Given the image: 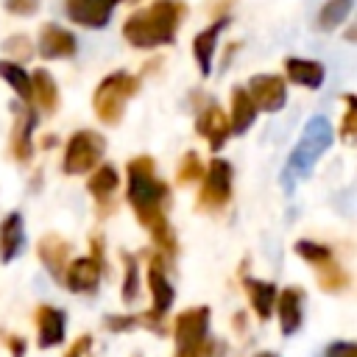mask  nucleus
Wrapping results in <instances>:
<instances>
[{
	"mask_svg": "<svg viewBox=\"0 0 357 357\" xmlns=\"http://www.w3.org/2000/svg\"><path fill=\"white\" fill-rule=\"evenodd\" d=\"M184 14H187L184 0H156V3L134 11L123 22V36L128 45L142 47V50L170 45Z\"/></svg>",
	"mask_w": 357,
	"mask_h": 357,
	"instance_id": "obj_2",
	"label": "nucleus"
},
{
	"mask_svg": "<svg viewBox=\"0 0 357 357\" xmlns=\"http://www.w3.org/2000/svg\"><path fill=\"white\" fill-rule=\"evenodd\" d=\"M206 329H209V307H190L184 312L176 315L173 321V337L178 349L187 346H198L206 340Z\"/></svg>",
	"mask_w": 357,
	"mask_h": 357,
	"instance_id": "obj_7",
	"label": "nucleus"
},
{
	"mask_svg": "<svg viewBox=\"0 0 357 357\" xmlns=\"http://www.w3.org/2000/svg\"><path fill=\"white\" fill-rule=\"evenodd\" d=\"M114 3L117 0H64L70 20L84 28H103L112 17Z\"/></svg>",
	"mask_w": 357,
	"mask_h": 357,
	"instance_id": "obj_11",
	"label": "nucleus"
},
{
	"mask_svg": "<svg viewBox=\"0 0 357 357\" xmlns=\"http://www.w3.org/2000/svg\"><path fill=\"white\" fill-rule=\"evenodd\" d=\"M75 50H78V42L67 28H61L56 22L42 25V31H39V53L45 59H70V56H75Z\"/></svg>",
	"mask_w": 357,
	"mask_h": 357,
	"instance_id": "obj_12",
	"label": "nucleus"
},
{
	"mask_svg": "<svg viewBox=\"0 0 357 357\" xmlns=\"http://www.w3.org/2000/svg\"><path fill=\"white\" fill-rule=\"evenodd\" d=\"M284 75L298 84V86H307V89H318L324 84V64L321 61H312V59H284Z\"/></svg>",
	"mask_w": 357,
	"mask_h": 357,
	"instance_id": "obj_20",
	"label": "nucleus"
},
{
	"mask_svg": "<svg viewBox=\"0 0 357 357\" xmlns=\"http://www.w3.org/2000/svg\"><path fill=\"white\" fill-rule=\"evenodd\" d=\"M139 89V78L131 75V73H112L106 75L95 95H92V109L98 114L100 123L106 126H117L123 120V112H126V103L131 95H137Z\"/></svg>",
	"mask_w": 357,
	"mask_h": 357,
	"instance_id": "obj_4",
	"label": "nucleus"
},
{
	"mask_svg": "<svg viewBox=\"0 0 357 357\" xmlns=\"http://www.w3.org/2000/svg\"><path fill=\"white\" fill-rule=\"evenodd\" d=\"M332 139H335V131H332V123H329L326 117L318 114V117L307 120V126H304V131H301V139H298V145L290 151L287 165H284V170H282V184H284V190H293V184H296L298 178H304V176L315 167L318 156L332 145Z\"/></svg>",
	"mask_w": 357,
	"mask_h": 357,
	"instance_id": "obj_3",
	"label": "nucleus"
},
{
	"mask_svg": "<svg viewBox=\"0 0 357 357\" xmlns=\"http://www.w3.org/2000/svg\"><path fill=\"white\" fill-rule=\"evenodd\" d=\"M89 354H92V335H81L70 343L64 357H89Z\"/></svg>",
	"mask_w": 357,
	"mask_h": 357,
	"instance_id": "obj_34",
	"label": "nucleus"
},
{
	"mask_svg": "<svg viewBox=\"0 0 357 357\" xmlns=\"http://www.w3.org/2000/svg\"><path fill=\"white\" fill-rule=\"evenodd\" d=\"M148 290H151V298H153V312H167L173 298H176V290L165 273V257L156 251L151 254V265H148Z\"/></svg>",
	"mask_w": 357,
	"mask_h": 357,
	"instance_id": "obj_10",
	"label": "nucleus"
},
{
	"mask_svg": "<svg viewBox=\"0 0 357 357\" xmlns=\"http://www.w3.org/2000/svg\"><path fill=\"white\" fill-rule=\"evenodd\" d=\"M254 357H276V354H271V351H259V354H254Z\"/></svg>",
	"mask_w": 357,
	"mask_h": 357,
	"instance_id": "obj_39",
	"label": "nucleus"
},
{
	"mask_svg": "<svg viewBox=\"0 0 357 357\" xmlns=\"http://www.w3.org/2000/svg\"><path fill=\"white\" fill-rule=\"evenodd\" d=\"M0 78L22 98V103H31V75L22 70V64L20 61H8V59H3L0 61Z\"/></svg>",
	"mask_w": 357,
	"mask_h": 357,
	"instance_id": "obj_25",
	"label": "nucleus"
},
{
	"mask_svg": "<svg viewBox=\"0 0 357 357\" xmlns=\"http://www.w3.org/2000/svg\"><path fill=\"white\" fill-rule=\"evenodd\" d=\"M128 173V204L137 212L145 231L153 237L162 254H176V234L167 223L165 206H167V184L156 178L153 159L151 156H134L126 165Z\"/></svg>",
	"mask_w": 357,
	"mask_h": 357,
	"instance_id": "obj_1",
	"label": "nucleus"
},
{
	"mask_svg": "<svg viewBox=\"0 0 357 357\" xmlns=\"http://www.w3.org/2000/svg\"><path fill=\"white\" fill-rule=\"evenodd\" d=\"M3 53L6 56H14L17 61H28L33 56V45H31V39L25 33H14V36H8L3 42Z\"/></svg>",
	"mask_w": 357,
	"mask_h": 357,
	"instance_id": "obj_31",
	"label": "nucleus"
},
{
	"mask_svg": "<svg viewBox=\"0 0 357 357\" xmlns=\"http://www.w3.org/2000/svg\"><path fill=\"white\" fill-rule=\"evenodd\" d=\"M25 243V226L20 212H8L0 223V262H11Z\"/></svg>",
	"mask_w": 357,
	"mask_h": 357,
	"instance_id": "obj_18",
	"label": "nucleus"
},
{
	"mask_svg": "<svg viewBox=\"0 0 357 357\" xmlns=\"http://www.w3.org/2000/svg\"><path fill=\"white\" fill-rule=\"evenodd\" d=\"M351 6H354V0H326L318 11V25L324 31H335L337 25H343L349 20Z\"/></svg>",
	"mask_w": 357,
	"mask_h": 357,
	"instance_id": "obj_27",
	"label": "nucleus"
},
{
	"mask_svg": "<svg viewBox=\"0 0 357 357\" xmlns=\"http://www.w3.org/2000/svg\"><path fill=\"white\" fill-rule=\"evenodd\" d=\"M103 324H106L112 332H123V329L134 326V324H137V318H134V315H112V318H106Z\"/></svg>",
	"mask_w": 357,
	"mask_h": 357,
	"instance_id": "obj_35",
	"label": "nucleus"
},
{
	"mask_svg": "<svg viewBox=\"0 0 357 357\" xmlns=\"http://www.w3.org/2000/svg\"><path fill=\"white\" fill-rule=\"evenodd\" d=\"M120 257H123V301L131 304L139 293V268H137V259L128 251H123Z\"/></svg>",
	"mask_w": 357,
	"mask_h": 357,
	"instance_id": "obj_29",
	"label": "nucleus"
},
{
	"mask_svg": "<svg viewBox=\"0 0 357 357\" xmlns=\"http://www.w3.org/2000/svg\"><path fill=\"white\" fill-rule=\"evenodd\" d=\"M36 126V112L33 109H17L14 114V128H11V156L17 162H31L33 145H31V131Z\"/></svg>",
	"mask_w": 357,
	"mask_h": 357,
	"instance_id": "obj_16",
	"label": "nucleus"
},
{
	"mask_svg": "<svg viewBox=\"0 0 357 357\" xmlns=\"http://www.w3.org/2000/svg\"><path fill=\"white\" fill-rule=\"evenodd\" d=\"M243 287L248 293V301H251V310L257 312L259 321H268L271 312H273V301H276V287L271 282H262V279H251L245 276L243 279Z\"/></svg>",
	"mask_w": 357,
	"mask_h": 357,
	"instance_id": "obj_23",
	"label": "nucleus"
},
{
	"mask_svg": "<svg viewBox=\"0 0 357 357\" xmlns=\"http://www.w3.org/2000/svg\"><path fill=\"white\" fill-rule=\"evenodd\" d=\"M39 8V0H6V11L14 17H31Z\"/></svg>",
	"mask_w": 357,
	"mask_h": 357,
	"instance_id": "obj_33",
	"label": "nucleus"
},
{
	"mask_svg": "<svg viewBox=\"0 0 357 357\" xmlns=\"http://www.w3.org/2000/svg\"><path fill=\"white\" fill-rule=\"evenodd\" d=\"M201 176H204V165H201L198 153H195V151H187V153H184V159L178 162V170H176L178 184H192V181H201Z\"/></svg>",
	"mask_w": 357,
	"mask_h": 357,
	"instance_id": "obj_30",
	"label": "nucleus"
},
{
	"mask_svg": "<svg viewBox=\"0 0 357 357\" xmlns=\"http://www.w3.org/2000/svg\"><path fill=\"white\" fill-rule=\"evenodd\" d=\"M326 357H357V346L354 343H335V346H329Z\"/></svg>",
	"mask_w": 357,
	"mask_h": 357,
	"instance_id": "obj_38",
	"label": "nucleus"
},
{
	"mask_svg": "<svg viewBox=\"0 0 357 357\" xmlns=\"http://www.w3.org/2000/svg\"><path fill=\"white\" fill-rule=\"evenodd\" d=\"M248 95H251V100H254L257 109H262V112H279L284 106V100H287L284 78L259 73V75H254L248 81Z\"/></svg>",
	"mask_w": 357,
	"mask_h": 357,
	"instance_id": "obj_9",
	"label": "nucleus"
},
{
	"mask_svg": "<svg viewBox=\"0 0 357 357\" xmlns=\"http://www.w3.org/2000/svg\"><path fill=\"white\" fill-rule=\"evenodd\" d=\"M201 178H204V184L198 192V209H204V212L223 209L231 198V165L226 159H212Z\"/></svg>",
	"mask_w": 357,
	"mask_h": 357,
	"instance_id": "obj_6",
	"label": "nucleus"
},
{
	"mask_svg": "<svg viewBox=\"0 0 357 357\" xmlns=\"http://www.w3.org/2000/svg\"><path fill=\"white\" fill-rule=\"evenodd\" d=\"M106 151V139L98 134V131H75L67 142V151H64V162H61V170L67 176H81V173H89L100 156Z\"/></svg>",
	"mask_w": 357,
	"mask_h": 357,
	"instance_id": "obj_5",
	"label": "nucleus"
},
{
	"mask_svg": "<svg viewBox=\"0 0 357 357\" xmlns=\"http://www.w3.org/2000/svg\"><path fill=\"white\" fill-rule=\"evenodd\" d=\"M117 184H120V178H117V170H114L112 165H100V167L89 176L86 190H89V192H92V198L98 201L100 215H106V212H109V198L114 195Z\"/></svg>",
	"mask_w": 357,
	"mask_h": 357,
	"instance_id": "obj_21",
	"label": "nucleus"
},
{
	"mask_svg": "<svg viewBox=\"0 0 357 357\" xmlns=\"http://www.w3.org/2000/svg\"><path fill=\"white\" fill-rule=\"evenodd\" d=\"M301 301H304L301 287H287V290L276 293L273 307H276V315H279L282 335H293L301 326Z\"/></svg>",
	"mask_w": 357,
	"mask_h": 357,
	"instance_id": "obj_17",
	"label": "nucleus"
},
{
	"mask_svg": "<svg viewBox=\"0 0 357 357\" xmlns=\"http://www.w3.org/2000/svg\"><path fill=\"white\" fill-rule=\"evenodd\" d=\"M70 248H73V245H70V240L59 237L56 231L45 234V237L36 243V254H39V259L45 262V268H47V273H50L53 279H61V276H64Z\"/></svg>",
	"mask_w": 357,
	"mask_h": 357,
	"instance_id": "obj_15",
	"label": "nucleus"
},
{
	"mask_svg": "<svg viewBox=\"0 0 357 357\" xmlns=\"http://www.w3.org/2000/svg\"><path fill=\"white\" fill-rule=\"evenodd\" d=\"M195 131L209 142L212 151H220V148L226 145L229 134H231V128H229V117H226L223 109L215 106V103H209V106L198 114V120H195Z\"/></svg>",
	"mask_w": 357,
	"mask_h": 357,
	"instance_id": "obj_13",
	"label": "nucleus"
},
{
	"mask_svg": "<svg viewBox=\"0 0 357 357\" xmlns=\"http://www.w3.org/2000/svg\"><path fill=\"white\" fill-rule=\"evenodd\" d=\"M315 273H318V287L326 290V293H340V290L349 287V273H346V268L340 262H335V257L329 262L318 265Z\"/></svg>",
	"mask_w": 357,
	"mask_h": 357,
	"instance_id": "obj_26",
	"label": "nucleus"
},
{
	"mask_svg": "<svg viewBox=\"0 0 357 357\" xmlns=\"http://www.w3.org/2000/svg\"><path fill=\"white\" fill-rule=\"evenodd\" d=\"M257 106L248 95L245 86H234L231 89V114H229V128L231 134H245L251 128V123L257 120Z\"/></svg>",
	"mask_w": 357,
	"mask_h": 357,
	"instance_id": "obj_19",
	"label": "nucleus"
},
{
	"mask_svg": "<svg viewBox=\"0 0 357 357\" xmlns=\"http://www.w3.org/2000/svg\"><path fill=\"white\" fill-rule=\"evenodd\" d=\"M0 335H3V340H6V346H8V351H11V357H22V354H25V340H22V337L8 335V332H0Z\"/></svg>",
	"mask_w": 357,
	"mask_h": 357,
	"instance_id": "obj_37",
	"label": "nucleus"
},
{
	"mask_svg": "<svg viewBox=\"0 0 357 357\" xmlns=\"http://www.w3.org/2000/svg\"><path fill=\"white\" fill-rule=\"evenodd\" d=\"M209 354H212V346H209V340H204V343H198V346L178 349V354H176V357H209Z\"/></svg>",
	"mask_w": 357,
	"mask_h": 357,
	"instance_id": "obj_36",
	"label": "nucleus"
},
{
	"mask_svg": "<svg viewBox=\"0 0 357 357\" xmlns=\"http://www.w3.org/2000/svg\"><path fill=\"white\" fill-rule=\"evenodd\" d=\"M293 251H296L304 262H310L312 268H318V265H324V262L332 259V248L324 245V243H315V240H296Z\"/></svg>",
	"mask_w": 357,
	"mask_h": 357,
	"instance_id": "obj_28",
	"label": "nucleus"
},
{
	"mask_svg": "<svg viewBox=\"0 0 357 357\" xmlns=\"http://www.w3.org/2000/svg\"><path fill=\"white\" fill-rule=\"evenodd\" d=\"M343 100H346V114H343V123H340V137L346 142H351L354 131H357V100H354V95H346Z\"/></svg>",
	"mask_w": 357,
	"mask_h": 357,
	"instance_id": "obj_32",
	"label": "nucleus"
},
{
	"mask_svg": "<svg viewBox=\"0 0 357 357\" xmlns=\"http://www.w3.org/2000/svg\"><path fill=\"white\" fill-rule=\"evenodd\" d=\"M223 22H215V25L204 28L192 39V56H195V64H198L201 75H209V70H212V56H215V45H218V33H220Z\"/></svg>",
	"mask_w": 357,
	"mask_h": 357,
	"instance_id": "obj_24",
	"label": "nucleus"
},
{
	"mask_svg": "<svg viewBox=\"0 0 357 357\" xmlns=\"http://www.w3.org/2000/svg\"><path fill=\"white\" fill-rule=\"evenodd\" d=\"M31 100H36L39 112L53 114L59 109V86L47 70H36L31 75Z\"/></svg>",
	"mask_w": 357,
	"mask_h": 357,
	"instance_id": "obj_22",
	"label": "nucleus"
},
{
	"mask_svg": "<svg viewBox=\"0 0 357 357\" xmlns=\"http://www.w3.org/2000/svg\"><path fill=\"white\" fill-rule=\"evenodd\" d=\"M103 268H106V265L98 262L92 254H89V257H78V259H73V262L64 268L61 282H64L73 293H95L98 284H100Z\"/></svg>",
	"mask_w": 357,
	"mask_h": 357,
	"instance_id": "obj_8",
	"label": "nucleus"
},
{
	"mask_svg": "<svg viewBox=\"0 0 357 357\" xmlns=\"http://www.w3.org/2000/svg\"><path fill=\"white\" fill-rule=\"evenodd\" d=\"M33 321H36V343L39 349H53L64 340V312L59 307H36L33 312Z\"/></svg>",
	"mask_w": 357,
	"mask_h": 357,
	"instance_id": "obj_14",
	"label": "nucleus"
}]
</instances>
